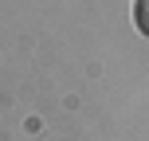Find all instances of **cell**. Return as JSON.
Returning <instances> with one entry per match:
<instances>
[{"instance_id":"6da1fadb","label":"cell","mask_w":149,"mask_h":141,"mask_svg":"<svg viewBox=\"0 0 149 141\" xmlns=\"http://www.w3.org/2000/svg\"><path fill=\"white\" fill-rule=\"evenodd\" d=\"M134 24H137L141 35H149V0H137L134 4Z\"/></svg>"}]
</instances>
